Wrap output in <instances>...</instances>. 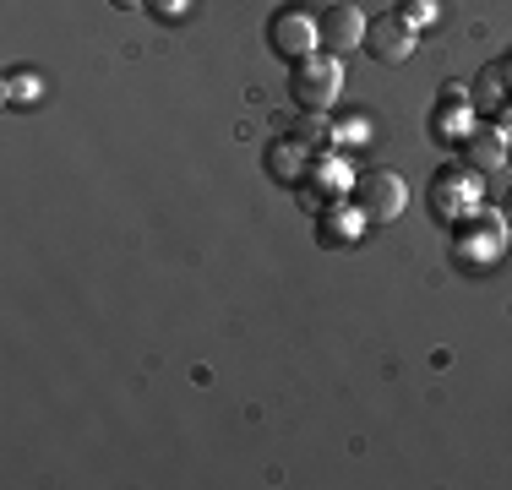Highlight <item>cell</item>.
<instances>
[{
  "label": "cell",
  "instance_id": "9",
  "mask_svg": "<svg viewBox=\"0 0 512 490\" xmlns=\"http://www.w3.org/2000/svg\"><path fill=\"white\" fill-rule=\"evenodd\" d=\"M463 158H469L474 175H496V169L512 158V142L496 126L491 131H469V137H463Z\"/></svg>",
  "mask_w": 512,
  "mask_h": 490
},
{
  "label": "cell",
  "instance_id": "18",
  "mask_svg": "<svg viewBox=\"0 0 512 490\" xmlns=\"http://www.w3.org/2000/svg\"><path fill=\"white\" fill-rule=\"evenodd\" d=\"M153 6H158V11H180V0H153Z\"/></svg>",
  "mask_w": 512,
  "mask_h": 490
},
{
  "label": "cell",
  "instance_id": "11",
  "mask_svg": "<svg viewBox=\"0 0 512 490\" xmlns=\"http://www.w3.org/2000/svg\"><path fill=\"white\" fill-rule=\"evenodd\" d=\"M474 104L480 109H491V115H502V109H512V66L507 60H491V66L474 77Z\"/></svg>",
  "mask_w": 512,
  "mask_h": 490
},
{
  "label": "cell",
  "instance_id": "12",
  "mask_svg": "<svg viewBox=\"0 0 512 490\" xmlns=\"http://www.w3.org/2000/svg\"><path fill=\"white\" fill-rule=\"evenodd\" d=\"M262 169L278 180V186H300V180H306V153H300L289 137L284 142H267L262 147Z\"/></svg>",
  "mask_w": 512,
  "mask_h": 490
},
{
  "label": "cell",
  "instance_id": "3",
  "mask_svg": "<svg viewBox=\"0 0 512 490\" xmlns=\"http://www.w3.org/2000/svg\"><path fill=\"white\" fill-rule=\"evenodd\" d=\"M409 207V186L404 175H393V169H371V175L355 180V213L365 224H393V218H404Z\"/></svg>",
  "mask_w": 512,
  "mask_h": 490
},
{
  "label": "cell",
  "instance_id": "13",
  "mask_svg": "<svg viewBox=\"0 0 512 490\" xmlns=\"http://www.w3.org/2000/svg\"><path fill=\"white\" fill-rule=\"evenodd\" d=\"M289 142H295L300 153H327V147H333V126H327V109H306V115L295 120V131H289Z\"/></svg>",
  "mask_w": 512,
  "mask_h": 490
},
{
  "label": "cell",
  "instance_id": "7",
  "mask_svg": "<svg viewBox=\"0 0 512 490\" xmlns=\"http://www.w3.org/2000/svg\"><path fill=\"white\" fill-rule=\"evenodd\" d=\"M365 55L376 60V66H404V60L414 55V28L404 17H376L371 28H365Z\"/></svg>",
  "mask_w": 512,
  "mask_h": 490
},
{
  "label": "cell",
  "instance_id": "14",
  "mask_svg": "<svg viewBox=\"0 0 512 490\" xmlns=\"http://www.w3.org/2000/svg\"><path fill=\"white\" fill-rule=\"evenodd\" d=\"M355 218L360 213H349V207H338V202H327L322 213H316V240L333 251V245H349L355 240Z\"/></svg>",
  "mask_w": 512,
  "mask_h": 490
},
{
  "label": "cell",
  "instance_id": "8",
  "mask_svg": "<svg viewBox=\"0 0 512 490\" xmlns=\"http://www.w3.org/2000/svg\"><path fill=\"white\" fill-rule=\"evenodd\" d=\"M300 191H306L316 207L338 202V196L349 191V164H344V158H333V153H322V158H316V169L300 180Z\"/></svg>",
  "mask_w": 512,
  "mask_h": 490
},
{
  "label": "cell",
  "instance_id": "6",
  "mask_svg": "<svg viewBox=\"0 0 512 490\" xmlns=\"http://www.w3.org/2000/svg\"><path fill=\"white\" fill-rule=\"evenodd\" d=\"M267 44H273V55H284L289 66H295V60L316 55V22L306 17V11L284 6V11H273V22H267Z\"/></svg>",
  "mask_w": 512,
  "mask_h": 490
},
{
  "label": "cell",
  "instance_id": "15",
  "mask_svg": "<svg viewBox=\"0 0 512 490\" xmlns=\"http://www.w3.org/2000/svg\"><path fill=\"white\" fill-rule=\"evenodd\" d=\"M39 98H44V77H39V71H28V66L6 71V104L11 109H28V104H39Z\"/></svg>",
  "mask_w": 512,
  "mask_h": 490
},
{
  "label": "cell",
  "instance_id": "21",
  "mask_svg": "<svg viewBox=\"0 0 512 490\" xmlns=\"http://www.w3.org/2000/svg\"><path fill=\"white\" fill-rule=\"evenodd\" d=\"M507 66H512V55H507Z\"/></svg>",
  "mask_w": 512,
  "mask_h": 490
},
{
  "label": "cell",
  "instance_id": "4",
  "mask_svg": "<svg viewBox=\"0 0 512 490\" xmlns=\"http://www.w3.org/2000/svg\"><path fill=\"white\" fill-rule=\"evenodd\" d=\"M365 11L355 0H338V6H327L322 17H316V49H327V55H349V49L365 44Z\"/></svg>",
  "mask_w": 512,
  "mask_h": 490
},
{
  "label": "cell",
  "instance_id": "5",
  "mask_svg": "<svg viewBox=\"0 0 512 490\" xmlns=\"http://www.w3.org/2000/svg\"><path fill=\"white\" fill-rule=\"evenodd\" d=\"M431 207L442 224H463L469 213H480V175H463V169H442L431 186Z\"/></svg>",
  "mask_w": 512,
  "mask_h": 490
},
{
  "label": "cell",
  "instance_id": "1",
  "mask_svg": "<svg viewBox=\"0 0 512 490\" xmlns=\"http://www.w3.org/2000/svg\"><path fill=\"white\" fill-rule=\"evenodd\" d=\"M289 88H295L300 109H333L338 93H344V55L316 49V55L295 60V66H289Z\"/></svg>",
  "mask_w": 512,
  "mask_h": 490
},
{
  "label": "cell",
  "instance_id": "20",
  "mask_svg": "<svg viewBox=\"0 0 512 490\" xmlns=\"http://www.w3.org/2000/svg\"><path fill=\"white\" fill-rule=\"evenodd\" d=\"M507 224H512V191H507Z\"/></svg>",
  "mask_w": 512,
  "mask_h": 490
},
{
  "label": "cell",
  "instance_id": "19",
  "mask_svg": "<svg viewBox=\"0 0 512 490\" xmlns=\"http://www.w3.org/2000/svg\"><path fill=\"white\" fill-rule=\"evenodd\" d=\"M109 6H126L131 11V6H148V0H109Z\"/></svg>",
  "mask_w": 512,
  "mask_h": 490
},
{
  "label": "cell",
  "instance_id": "16",
  "mask_svg": "<svg viewBox=\"0 0 512 490\" xmlns=\"http://www.w3.org/2000/svg\"><path fill=\"white\" fill-rule=\"evenodd\" d=\"M398 17H404L409 28H420V22L436 17V0H404V6H398Z\"/></svg>",
  "mask_w": 512,
  "mask_h": 490
},
{
  "label": "cell",
  "instance_id": "10",
  "mask_svg": "<svg viewBox=\"0 0 512 490\" xmlns=\"http://www.w3.org/2000/svg\"><path fill=\"white\" fill-rule=\"evenodd\" d=\"M474 131V98L458 93V82H447V98L436 109V137L442 142H463Z\"/></svg>",
  "mask_w": 512,
  "mask_h": 490
},
{
  "label": "cell",
  "instance_id": "2",
  "mask_svg": "<svg viewBox=\"0 0 512 490\" xmlns=\"http://www.w3.org/2000/svg\"><path fill=\"white\" fill-rule=\"evenodd\" d=\"M458 235H453V256L463 267H491V262H502V251H507V235H512V224H507V213H469L463 224H453Z\"/></svg>",
  "mask_w": 512,
  "mask_h": 490
},
{
  "label": "cell",
  "instance_id": "17",
  "mask_svg": "<svg viewBox=\"0 0 512 490\" xmlns=\"http://www.w3.org/2000/svg\"><path fill=\"white\" fill-rule=\"evenodd\" d=\"M496 131H502V137L512 142V109H502V115H496Z\"/></svg>",
  "mask_w": 512,
  "mask_h": 490
}]
</instances>
